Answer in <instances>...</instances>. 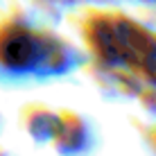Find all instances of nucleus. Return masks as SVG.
Masks as SVG:
<instances>
[{
	"label": "nucleus",
	"mask_w": 156,
	"mask_h": 156,
	"mask_svg": "<svg viewBox=\"0 0 156 156\" xmlns=\"http://www.w3.org/2000/svg\"><path fill=\"white\" fill-rule=\"evenodd\" d=\"M36 55H39V45L27 32H12L7 39L0 43V59L5 66L18 68V70H27L36 63Z\"/></svg>",
	"instance_id": "obj_1"
}]
</instances>
